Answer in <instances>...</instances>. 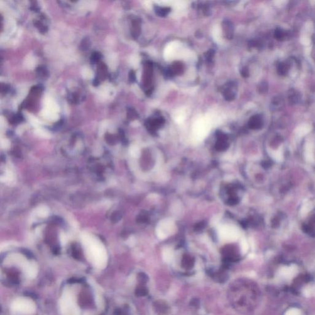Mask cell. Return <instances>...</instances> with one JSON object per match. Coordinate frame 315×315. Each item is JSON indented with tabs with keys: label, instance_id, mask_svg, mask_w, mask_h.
<instances>
[{
	"label": "cell",
	"instance_id": "17",
	"mask_svg": "<svg viewBox=\"0 0 315 315\" xmlns=\"http://www.w3.org/2000/svg\"><path fill=\"white\" fill-rule=\"evenodd\" d=\"M311 206L310 204L309 203H306L302 207V209H301V214L302 216H305L311 210Z\"/></svg>",
	"mask_w": 315,
	"mask_h": 315
},
{
	"label": "cell",
	"instance_id": "4",
	"mask_svg": "<svg viewBox=\"0 0 315 315\" xmlns=\"http://www.w3.org/2000/svg\"><path fill=\"white\" fill-rule=\"evenodd\" d=\"M12 311L19 315H32L36 310L34 303L30 299L20 297L16 299L11 304Z\"/></svg>",
	"mask_w": 315,
	"mask_h": 315
},
{
	"label": "cell",
	"instance_id": "14",
	"mask_svg": "<svg viewBox=\"0 0 315 315\" xmlns=\"http://www.w3.org/2000/svg\"><path fill=\"white\" fill-rule=\"evenodd\" d=\"M306 158L309 161H313L314 159L313 150V147L311 145H309L306 147V150L305 153Z\"/></svg>",
	"mask_w": 315,
	"mask_h": 315
},
{
	"label": "cell",
	"instance_id": "10",
	"mask_svg": "<svg viewBox=\"0 0 315 315\" xmlns=\"http://www.w3.org/2000/svg\"><path fill=\"white\" fill-rule=\"evenodd\" d=\"M289 70V65L285 62L280 63L277 66V72L281 75H286Z\"/></svg>",
	"mask_w": 315,
	"mask_h": 315
},
{
	"label": "cell",
	"instance_id": "16",
	"mask_svg": "<svg viewBox=\"0 0 315 315\" xmlns=\"http://www.w3.org/2000/svg\"><path fill=\"white\" fill-rule=\"evenodd\" d=\"M172 252L169 249H166L163 252V259L164 261L169 262L172 259Z\"/></svg>",
	"mask_w": 315,
	"mask_h": 315
},
{
	"label": "cell",
	"instance_id": "15",
	"mask_svg": "<svg viewBox=\"0 0 315 315\" xmlns=\"http://www.w3.org/2000/svg\"><path fill=\"white\" fill-rule=\"evenodd\" d=\"M271 156L274 160H276L277 161H281L283 158V153L281 151H279V150L271 152Z\"/></svg>",
	"mask_w": 315,
	"mask_h": 315
},
{
	"label": "cell",
	"instance_id": "3",
	"mask_svg": "<svg viewBox=\"0 0 315 315\" xmlns=\"http://www.w3.org/2000/svg\"><path fill=\"white\" fill-rule=\"evenodd\" d=\"M214 115L207 114L198 118L193 124V133L198 140L204 138L209 133L213 123Z\"/></svg>",
	"mask_w": 315,
	"mask_h": 315
},
{
	"label": "cell",
	"instance_id": "1",
	"mask_svg": "<svg viewBox=\"0 0 315 315\" xmlns=\"http://www.w3.org/2000/svg\"><path fill=\"white\" fill-rule=\"evenodd\" d=\"M60 309L63 315H80V309L74 295L70 291H65L60 300Z\"/></svg>",
	"mask_w": 315,
	"mask_h": 315
},
{
	"label": "cell",
	"instance_id": "8",
	"mask_svg": "<svg viewBox=\"0 0 315 315\" xmlns=\"http://www.w3.org/2000/svg\"><path fill=\"white\" fill-rule=\"evenodd\" d=\"M46 109H48L49 110H51V111H52L54 112H57L59 110V108L58 107L57 105L51 99H48L46 101Z\"/></svg>",
	"mask_w": 315,
	"mask_h": 315
},
{
	"label": "cell",
	"instance_id": "6",
	"mask_svg": "<svg viewBox=\"0 0 315 315\" xmlns=\"http://www.w3.org/2000/svg\"><path fill=\"white\" fill-rule=\"evenodd\" d=\"M219 234L222 238L233 241L238 238V231L234 227L228 225L221 227L219 230Z\"/></svg>",
	"mask_w": 315,
	"mask_h": 315
},
{
	"label": "cell",
	"instance_id": "18",
	"mask_svg": "<svg viewBox=\"0 0 315 315\" xmlns=\"http://www.w3.org/2000/svg\"><path fill=\"white\" fill-rule=\"evenodd\" d=\"M274 35L275 37L278 40L282 39L285 37V32L281 28H277L276 30H275Z\"/></svg>",
	"mask_w": 315,
	"mask_h": 315
},
{
	"label": "cell",
	"instance_id": "13",
	"mask_svg": "<svg viewBox=\"0 0 315 315\" xmlns=\"http://www.w3.org/2000/svg\"><path fill=\"white\" fill-rule=\"evenodd\" d=\"M42 115L48 119H50L52 120H56L58 118V115L55 112H54L46 109L42 112Z\"/></svg>",
	"mask_w": 315,
	"mask_h": 315
},
{
	"label": "cell",
	"instance_id": "12",
	"mask_svg": "<svg viewBox=\"0 0 315 315\" xmlns=\"http://www.w3.org/2000/svg\"><path fill=\"white\" fill-rule=\"evenodd\" d=\"M213 36L215 41L220 43L222 40V31L219 26L217 25L213 30Z\"/></svg>",
	"mask_w": 315,
	"mask_h": 315
},
{
	"label": "cell",
	"instance_id": "5",
	"mask_svg": "<svg viewBox=\"0 0 315 315\" xmlns=\"http://www.w3.org/2000/svg\"><path fill=\"white\" fill-rule=\"evenodd\" d=\"M174 230V223L170 220H163L158 226L156 234L159 238L164 239Z\"/></svg>",
	"mask_w": 315,
	"mask_h": 315
},
{
	"label": "cell",
	"instance_id": "2",
	"mask_svg": "<svg viewBox=\"0 0 315 315\" xmlns=\"http://www.w3.org/2000/svg\"><path fill=\"white\" fill-rule=\"evenodd\" d=\"M164 58L166 60L184 59L190 56V51L185 49L183 45L177 41L169 43L164 49Z\"/></svg>",
	"mask_w": 315,
	"mask_h": 315
},
{
	"label": "cell",
	"instance_id": "7",
	"mask_svg": "<svg viewBox=\"0 0 315 315\" xmlns=\"http://www.w3.org/2000/svg\"><path fill=\"white\" fill-rule=\"evenodd\" d=\"M23 268L25 274L30 279L34 278L38 274V268L35 264L33 263H24Z\"/></svg>",
	"mask_w": 315,
	"mask_h": 315
},
{
	"label": "cell",
	"instance_id": "19",
	"mask_svg": "<svg viewBox=\"0 0 315 315\" xmlns=\"http://www.w3.org/2000/svg\"><path fill=\"white\" fill-rule=\"evenodd\" d=\"M241 251L243 254L246 253L248 250V244L246 241L245 239H242L241 243Z\"/></svg>",
	"mask_w": 315,
	"mask_h": 315
},
{
	"label": "cell",
	"instance_id": "20",
	"mask_svg": "<svg viewBox=\"0 0 315 315\" xmlns=\"http://www.w3.org/2000/svg\"><path fill=\"white\" fill-rule=\"evenodd\" d=\"M83 77L84 78H88V79H90V78H91L92 77V73L90 70L88 69V68L83 69Z\"/></svg>",
	"mask_w": 315,
	"mask_h": 315
},
{
	"label": "cell",
	"instance_id": "21",
	"mask_svg": "<svg viewBox=\"0 0 315 315\" xmlns=\"http://www.w3.org/2000/svg\"><path fill=\"white\" fill-rule=\"evenodd\" d=\"M273 107L274 109H278L279 107H280L281 106V105L283 104V102H282V100L280 98H274V100H273Z\"/></svg>",
	"mask_w": 315,
	"mask_h": 315
},
{
	"label": "cell",
	"instance_id": "11",
	"mask_svg": "<svg viewBox=\"0 0 315 315\" xmlns=\"http://www.w3.org/2000/svg\"><path fill=\"white\" fill-rule=\"evenodd\" d=\"M289 99L291 103H297L299 102L300 100V95L299 93L297 92L295 90L291 91L290 94H289Z\"/></svg>",
	"mask_w": 315,
	"mask_h": 315
},
{
	"label": "cell",
	"instance_id": "9",
	"mask_svg": "<svg viewBox=\"0 0 315 315\" xmlns=\"http://www.w3.org/2000/svg\"><path fill=\"white\" fill-rule=\"evenodd\" d=\"M175 120L178 123H182L185 119L186 113L184 110H179L174 114Z\"/></svg>",
	"mask_w": 315,
	"mask_h": 315
}]
</instances>
